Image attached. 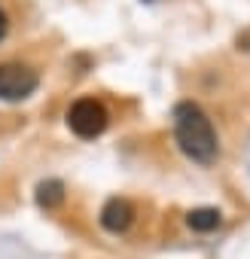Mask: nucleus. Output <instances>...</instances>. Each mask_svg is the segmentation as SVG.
<instances>
[{"mask_svg":"<svg viewBox=\"0 0 250 259\" xmlns=\"http://www.w3.org/2000/svg\"><path fill=\"white\" fill-rule=\"evenodd\" d=\"M174 141L180 153L198 165H211L220 153L217 132H214L207 113L192 101H180L174 107Z\"/></svg>","mask_w":250,"mask_h":259,"instance_id":"nucleus-1","label":"nucleus"},{"mask_svg":"<svg viewBox=\"0 0 250 259\" xmlns=\"http://www.w3.org/2000/svg\"><path fill=\"white\" fill-rule=\"evenodd\" d=\"M107 122H110V113H107V107H104L101 101H95V98H79V101H73L70 110H67V125H70V132H73L76 138H82V141H92V138L104 135Z\"/></svg>","mask_w":250,"mask_h":259,"instance_id":"nucleus-2","label":"nucleus"},{"mask_svg":"<svg viewBox=\"0 0 250 259\" xmlns=\"http://www.w3.org/2000/svg\"><path fill=\"white\" fill-rule=\"evenodd\" d=\"M37 85H40V76L28 64H19V61L0 64V101H25L37 92Z\"/></svg>","mask_w":250,"mask_h":259,"instance_id":"nucleus-3","label":"nucleus"},{"mask_svg":"<svg viewBox=\"0 0 250 259\" xmlns=\"http://www.w3.org/2000/svg\"><path fill=\"white\" fill-rule=\"evenodd\" d=\"M132 220H135V210H132L129 201H122V198H110L104 204V210H101V226L107 232H113V235L125 232V229L132 226Z\"/></svg>","mask_w":250,"mask_h":259,"instance_id":"nucleus-4","label":"nucleus"},{"mask_svg":"<svg viewBox=\"0 0 250 259\" xmlns=\"http://www.w3.org/2000/svg\"><path fill=\"white\" fill-rule=\"evenodd\" d=\"M220 223H223V213L217 207H195L186 213V226L192 232H214L220 229Z\"/></svg>","mask_w":250,"mask_h":259,"instance_id":"nucleus-5","label":"nucleus"},{"mask_svg":"<svg viewBox=\"0 0 250 259\" xmlns=\"http://www.w3.org/2000/svg\"><path fill=\"white\" fill-rule=\"evenodd\" d=\"M37 201H40V207H46V210L58 207V204L64 201V183H61V180H46V183H40V186H37Z\"/></svg>","mask_w":250,"mask_h":259,"instance_id":"nucleus-6","label":"nucleus"},{"mask_svg":"<svg viewBox=\"0 0 250 259\" xmlns=\"http://www.w3.org/2000/svg\"><path fill=\"white\" fill-rule=\"evenodd\" d=\"M7 31H10V19H7V13L0 10V40L7 37Z\"/></svg>","mask_w":250,"mask_h":259,"instance_id":"nucleus-7","label":"nucleus"},{"mask_svg":"<svg viewBox=\"0 0 250 259\" xmlns=\"http://www.w3.org/2000/svg\"><path fill=\"white\" fill-rule=\"evenodd\" d=\"M238 49H247V52H250V31L238 34Z\"/></svg>","mask_w":250,"mask_h":259,"instance_id":"nucleus-8","label":"nucleus"}]
</instances>
